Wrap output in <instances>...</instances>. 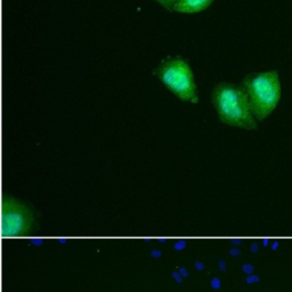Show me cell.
<instances>
[{"mask_svg": "<svg viewBox=\"0 0 292 292\" xmlns=\"http://www.w3.org/2000/svg\"><path fill=\"white\" fill-rule=\"evenodd\" d=\"M211 99L221 122L247 130L257 129V119L251 111L243 86L229 82L218 83L212 90Z\"/></svg>", "mask_w": 292, "mask_h": 292, "instance_id": "1", "label": "cell"}, {"mask_svg": "<svg viewBox=\"0 0 292 292\" xmlns=\"http://www.w3.org/2000/svg\"><path fill=\"white\" fill-rule=\"evenodd\" d=\"M257 121H264L277 107L282 96L280 74L276 70L248 74L242 82Z\"/></svg>", "mask_w": 292, "mask_h": 292, "instance_id": "2", "label": "cell"}, {"mask_svg": "<svg viewBox=\"0 0 292 292\" xmlns=\"http://www.w3.org/2000/svg\"><path fill=\"white\" fill-rule=\"evenodd\" d=\"M162 83L184 102H199L196 83L190 64L182 58L164 61L158 69Z\"/></svg>", "mask_w": 292, "mask_h": 292, "instance_id": "3", "label": "cell"}, {"mask_svg": "<svg viewBox=\"0 0 292 292\" xmlns=\"http://www.w3.org/2000/svg\"><path fill=\"white\" fill-rule=\"evenodd\" d=\"M1 233L4 237H21L32 233L34 228L33 212L21 201L4 199L1 211Z\"/></svg>", "mask_w": 292, "mask_h": 292, "instance_id": "4", "label": "cell"}, {"mask_svg": "<svg viewBox=\"0 0 292 292\" xmlns=\"http://www.w3.org/2000/svg\"><path fill=\"white\" fill-rule=\"evenodd\" d=\"M213 0H179L174 10L184 14H195L203 12L212 4Z\"/></svg>", "mask_w": 292, "mask_h": 292, "instance_id": "5", "label": "cell"}, {"mask_svg": "<svg viewBox=\"0 0 292 292\" xmlns=\"http://www.w3.org/2000/svg\"><path fill=\"white\" fill-rule=\"evenodd\" d=\"M158 4H160L162 7H164L168 10H174L175 6L178 4L179 0H155Z\"/></svg>", "mask_w": 292, "mask_h": 292, "instance_id": "6", "label": "cell"}]
</instances>
